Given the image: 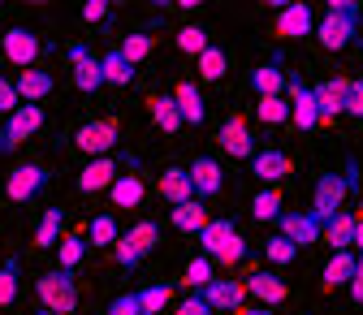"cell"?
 <instances>
[{
    "instance_id": "obj_1",
    "label": "cell",
    "mask_w": 363,
    "mask_h": 315,
    "mask_svg": "<svg viewBox=\"0 0 363 315\" xmlns=\"http://www.w3.org/2000/svg\"><path fill=\"white\" fill-rule=\"evenodd\" d=\"M359 18H363V5H359V0H329L320 26H315L311 35L320 39L329 52H342V48H350V39L359 35Z\"/></svg>"
},
{
    "instance_id": "obj_2",
    "label": "cell",
    "mask_w": 363,
    "mask_h": 315,
    "mask_svg": "<svg viewBox=\"0 0 363 315\" xmlns=\"http://www.w3.org/2000/svg\"><path fill=\"white\" fill-rule=\"evenodd\" d=\"M195 238H199V246H203V259H208V263H225V268H234V263H242V259H247V242H242L238 224H234L230 216L208 220Z\"/></svg>"
},
{
    "instance_id": "obj_3",
    "label": "cell",
    "mask_w": 363,
    "mask_h": 315,
    "mask_svg": "<svg viewBox=\"0 0 363 315\" xmlns=\"http://www.w3.org/2000/svg\"><path fill=\"white\" fill-rule=\"evenodd\" d=\"M354 190V164L346 173H320V182H315V195H311V216L329 224L342 207H346V195Z\"/></svg>"
},
{
    "instance_id": "obj_4",
    "label": "cell",
    "mask_w": 363,
    "mask_h": 315,
    "mask_svg": "<svg viewBox=\"0 0 363 315\" xmlns=\"http://www.w3.org/2000/svg\"><path fill=\"white\" fill-rule=\"evenodd\" d=\"M156 242H160V224L156 220H139L134 229H125L117 242H113V251H117V263L125 268V273H134L152 251H156Z\"/></svg>"
},
{
    "instance_id": "obj_5",
    "label": "cell",
    "mask_w": 363,
    "mask_h": 315,
    "mask_svg": "<svg viewBox=\"0 0 363 315\" xmlns=\"http://www.w3.org/2000/svg\"><path fill=\"white\" fill-rule=\"evenodd\" d=\"M35 298L43 302V311H52V315H69V311H78V281H74V273H43L39 281H35Z\"/></svg>"
},
{
    "instance_id": "obj_6",
    "label": "cell",
    "mask_w": 363,
    "mask_h": 315,
    "mask_svg": "<svg viewBox=\"0 0 363 315\" xmlns=\"http://www.w3.org/2000/svg\"><path fill=\"white\" fill-rule=\"evenodd\" d=\"M43 108L39 104H18V113H9L5 117V125H0V156H9V151H18L26 139H35V134L43 130Z\"/></svg>"
},
{
    "instance_id": "obj_7",
    "label": "cell",
    "mask_w": 363,
    "mask_h": 315,
    "mask_svg": "<svg viewBox=\"0 0 363 315\" xmlns=\"http://www.w3.org/2000/svg\"><path fill=\"white\" fill-rule=\"evenodd\" d=\"M48 182H52V173L43 164H18L5 177V199L9 203H30V199H39L43 190H48Z\"/></svg>"
},
{
    "instance_id": "obj_8",
    "label": "cell",
    "mask_w": 363,
    "mask_h": 315,
    "mask_svg": "<svg viewBox=\"0 0 363 315\" xmlns=\"http://www.w3.org/2000/svg\"><path fill=\"white\" fill-rule=\"evenodd\" d=\"M0 52H5V61L13 69H30L43 52V39L30 30V26H9L5 35H0Z\"/></svg>"
},
{
    "instance_id": "obj_9",
    "label": "cell",
    "mask_w": 363,
    "mask_h": 315,
    "mask_svg": "<svg viewBox=\"0 0 363 315\" xmlns=\"http://www.w3.org/2000/svg\"><path fill=\"white\" fill-rule=\"evenodd\" d=\"M272 9H277V18H272V35L277 39H307L315 30V13L303 5V0H290V5L272 0Z\"/></svg>"
},
{
    "instance_id": "obj_10",
    "label": "cell",
    "mask_w": 363,
    "mask_h": 315,
    "mask_svg": "<svg viewBox=\"0 0 363 315\" xmlns=\"http://www.w3.org/2000/svg\"><path fill=\"white\" fill-rule=\"evenodd\" d=\"M117 139H121V130H117V121H113V117H96V121H86V125H82V130L74 134L78 151H86L91 160L108 156V151L117 147Z\"/></svg>"
},
{
    "instance_id": "obj_11",
    "label": "cell",
    "mask_w": 363,
    "mask_h": 315,
    "mask_svg": "<svg viewBox=\"0 0 363 315\" xmlns=\"http://www.w3.org/2000/svg\"><path fill=\"white\" fill-rule=\"evenodd\" d=\"M286 104H290V121L307 134L320 125V113H315V96H311V86L298 78V74H286Z\"/></svg>"
},
{
    "instance_id": "obj_12",
    "label": "cell",
    "mask_w": 363,
    "mask_h": 315,
    "mask_svg": "<svg viewBox=\"0 0 363 315\" xmlns=\"http://www.w3.org/2000/svg\"><path fill=\"white\" fill-rule=\"evenodd\" d=\"M199 298L212 307V315L242 311V307H247V290H242V281H234V277H212V281L199 290Z\"/></svg>"
},
{
    "instance_id": "obj_13",
    "label": "cell",
    "mask_w": 363,
    "mask_h": 315,
    "mask_svg": "<svg viewBox=\"0 0 363 315\" xmlns=\"http://www.w3.org/2000/svg\"><path fill=\"white\" fill-rule=\"evenodd\" d=\"M69 69H74V86L82 96H96L100 86H104V78H100V57H91V48L86 43H69Z\"/></svg>"
},
{
    "instance_id": "obj_14",
    "label": "cell",
    "mask_w": 363,
    "mask_h": 315,
    "mask_svg": "<svg viewBox=\"0 0 363 315\" xmlns=\"http://www.w3.org/2000/svg\"><path fill=\"white\" fill-rule=\"evenodd\" d=\"M277 229H281L286 242H294V246L303 251V246H315V242H320V229H325V224L315 220L311 212H281V216H277Z\"/></svg>"
},
{
    "instance_id": "obj_15",
    "label": "cell",
    "mask_w": 363,
    "mask_h": 315,
    "mask_svg": "<svg viewBox=\"0 0 363 315\" xmlns=\"http://www.w3.org/2000/svg\"><path fill=\"white\" fill-rule=\"evenodd\" d=\"M220 147L230 151L234 160H251L255 156V139H251V125L238 117V113H230L225 117V125H220Z\"/></svg>"
},
{
    "instance_id": "obj_16",
    "label": "cell",
    "mask_w": 363,
    "mask_h": 315,
    "mask_svg": "<svg viewBox=\"0 0 363 315\" xmlns=\"http://www.w3.org/2000/svg\"><path fill=\"white\" fill-rule=\"evenodd\" d=\"M186 177H191V186H195V199H199V203H203V199H216L220 186H225V173H220V164H216L212 156H199V160L186 168Z\"/></svg>"
},
{
    "instance_id": "obj_17",
    "label": "cell",
    "mask_w": 363,
    "mask_h": 315,
    "mask_svg": "<svg viewBox=\"0 0 363 315\" xmlns=\"http://www.w3.org/2000/svg\"><path fill=\"white\" fill-rule=\"evenodd\" d=\"M117 173H121V164H117L113 156L91 160V164L78 173V195H100V190H108V186L117 182Z\"/></svg>"
},
{
    "instance_id": "obj_18",
    "label": "cell",
    "mask_w": 363,
    "mask_h": 315,
    "mask_svg": "<svg viewBox=\"0 0 363 315\" xmlns=\"http://www.w3.org/2000/svg\"><path fill=\"white\" fill-rule=\"evenodd\" d=\"M242 290H247L259 307H277V302L290 298V285H286L277 273H251V277L242 281Z\"/></svg>"
},
{
    "instance_id": "obj_19",
    "label": "cell",
    "mask_w": 363,
    "mask_h": 315,
    "mask_svg": "<svg viewBox=\"0 0 363 315\" xmlns=\"http://www.w3.org/2000/svg\"><path fill=\"white\" fill-rule=\"evenodd\" d=\"M52 86H57V78H52L48 69H18V78H13V91H18L22 104L48 100V96H52Z\"/></svg>"
},
{
    "instance_id": "obj_20",
    "label": "cell",
    "mask_w": 363,
    "mask_h": 315,
    "mask_svg": "<svg viewBox=\"0 0 363 315\" xmlns=\"http://www.w3.org/2000/svg\"><path fill=\"white\" fill-rule=\"evenodd\" d=\"M251 173L259 177L264 186H277L286 173H294V164H290V156H286V151L264 147V151H255V156H251Z\"/></svg>"
},
{
    "instance_id": "obj_21",
    "label": "cell",
    "mask_w": 363,
    "mask_h": 315,
    "mask_svg": "<svg viewBox=\"0 0 363 315\" xmlns=\"http://www.w3.org/2000/svg\"><path fill=\"white\" fill-rule=\"evenodd\" d=\"M156 190H160V199H164L169 207H182V203H191V199H195V186H191L186 168H164V173H160V182H156Z\"/></svg>"
},
{
    "instance_id": "obj_22",
    "label": "cell",
    "mask_w": 363,
    "mask_h": 315,
    "mask_svg": "<svg viewBox=\"0 0 363 315\" xmlns=\"http://www.w3.org/2000/svg\"><path fill=\"white\" fill-rule=\"evenodd\" d=\"M342 91H346V78H325V82H315V86H311V96H315V113H320V121L342 117Z\"/></svg>"
},
{
    "instance_id": "obj_23",
    "label": "cell",
    "mask_w": 363,
    "mask_h": 315,
    "mask_svg": "<svg viewBox=\"0 0 363 315\" xmlns=\"http://www.w3.org/2000/svg\"><path fill=\"white\" fill-rule=\"evenodd\" d=\"M251 91L264 100V96H286V69L281 61H264L251 69Z\"/></svg>"
},
{
    "instance_id": "obj_24",
    "label": "cell",
    "mask_w": 363,
    "mask_h": 315,
    "mask_svg": "<svg viewBox=\"0 0 363 315\" xmlns=\"http://www.w3.org/2000/svg\"><path fill=\"white\" fill-rule=\"evenodd\" d=\"M173 104H177V113H182V121H186V125H203L208 108H203V96H199L195 82H177L173 86Z\"/></svg>"
},
{
    "instance_id": "obj_25",
    "label": "cell",
    "mask_w": 363,
    "mask_h": 315,
    "mask_svg": "<svg viewBox=\"0 0 363 315\" xmlns=\"http://www.w3.org/2000/svg\"><path fill=\"white\" fill-rule=\"evenodd\" d=\"M143 195H147V186H143L139 173H117V182L108 186V203L113 207H139Z\"/></svg>"
},
{
    "instance_id": "obj_26",
    "label": "cell",
    "mask_w": 363,
    "mask_h": 315,
    "mask_svg": "<svg viewBox=\"0 0 363 315\" xmlns=\"http://www.w3.org/2000/svg\"><path fill=\"white\" fill-rule=\"evenodd\" d=\"M354 220H359V212H350V207H342L325 229H320V238L333 246V251H350L354 246Z\"/></svg>"
},
{
    "instance_id": "obj_27",
    "label": "cell",
    "mask_w": 363,
    "mask_h": 315,
    "mask_svg": "<svg viewBox=\"0 0 363 315\" xmlns=\"http://www.w3.org/2000/svg\"><path fill=\"white\" fill-rule=\"evenodd\" d=\"M61 238H65V207H43V220L35 224V246L52 251Z\"/></svg>"
},
{
    "instance_id": "obj_28",
    "label": "cell",
    "mask_w": 363,
    "mask_h": 315,
    "mask_svg": "<svg viewBox=\"0 0 363 315\" xmlns=\"http://www.w3.org/2000/svg\"><path fill=\"white\" fill-rule=\"evenodd\" d=\"M354 259L359 255H350V251H333V259L325 263V277H320V290H342V285H350V277H354Z\"/></svg>"
},
{
    "instance_id": "obj_29",
    "label": "cell",
    "mask_w": 363,
    "mask_h": 315,
    "mask_svg": "<svg viewBox=\"0 0 363 315\" xmlns=\"http://www.w3.org/2000/svg\"><path fill=\"white\" fill-rule=\"evenodd\" d=\"M100 78H104V86H130V82H134V65H130L117 48H108V52L100 57Z\"/></svg>"
},
{
    "instance_id": "obj_30",
    "label": "cell",
    "mask_w": 363,
    "mask_h": 315,
    "mask_svg": "<svg viewBox=\"0 0 363 315\" xmlns=\"http://www.w3.org/2000/svg\"><path fill=\"white\" fill-rule=\"evenodd\" d=\"M169 220H173V229H182V234H199L212 216H208V207H203L199 199H191V203L173 207V212H169Z\"/></svg>"
},
{
    "instance_id": "obj_31",
    "label": "cell",
    "mask_w": 363,
    "mask_h": 315,
    "mask_svg": "<svg viewBox=\"0 0 363 315\" xmlns=\"http://www.w3.org/2000/svg\"><path fill=\"white\" fill-rule=\"evenodd\" d=\"M195 69H199L203 82H220L225 69H230V52H225V48H212V43H208V52L195 57Z\"/></svg>"
},
{
    "instance_id": "obj_32",
    "label": "cell",
    "mask_w": 363,
    "mask_h": 315,
    "mask_svg": "<svg viewBox=\"0 0 363 315\" xmlns=\"http://www.w3.org/2000/svg\"><path fill=\"white\" fill-rule=\"evenodd\" d=\"M82 259H86V238L82 234H65L57 242V268H61V273H74Z\"/></svg>"
},
{
    "instance_id": "obj_33",
    "label": "cell",
    "mask_w": 363,
    "mask_h": 315,
    "mask_svg": "<svg viewBox=\"0 0 363 315\" xmlns=\"http://www.w3.org/2000/svg\"><path fill=\"white\" fill-rule=\"evenodd\" d=\"M117 238H121V229H117V216H113V212H100V216H91L86 246H113Z\"/></svg>"
},
{
    "instance_id": "obj_34",
    "label": "cell",
    "mask_w": 363,
    "mask_h": 315,
    "mask_svg": "<svg viewBox=\"0 0 363 315\" xmlns=\"http://www.w3.org/2000/svg\"><path fill=\"white\" fill-rule=\"evenodd\" d=\"M147 104H152V121H156L164 134H177L182 125H186V121H182V113H177V104H173V96H152Z\"/></svg>"
},
{
    "instance_id": "obj_35",
    "label": "cell",
    "mask_w": 363,
    "mask_h": 315,
    "mask_svg": "<svg viewBox=\"0 0 363 315\" xmlns=\"http://www.w3.org/2000/svg\"><path fill=\"white\" fill-rule=\"evenodd\" d=\"M169 298H173V285H169V281H156V285L139 290V311H143V315H160V311L169 307Z\"/></svg>"
},
{
    "instance_id": "obj_36",
    "label": "cell",
    "mask_w": 363,
    "mask_h": 315,
    "mask_svg": "<svg viewBox=\"0 0 363 315\" xmlns=\"http://www.w3.org/2000/svg\"><path fill=\"white\" fill-rule=\"evenodd\" d=\"M251 216H255V220H277V216H281V190H277V186H264V190L251 199Z\"/></svg>"
},
{
    "instance_id": "obj_37",
    "label": "cell",
    "mask_w": 363,
    "mask_h": 315,
    "mask_svg": "<svg viewBox=\"0 0 363 315\" xmlns=\"http://www.w3.org/2000/svg\"><path fill=\"white\" fill-rule=\"evenodd\" d=\"M255 117H259L264 125H286V121H290V104H286V96H264V100L255 104Z\"/></svg>"
},
{
    "instance_id": "obj_38",
    "label": "cell",
    "mask_w": 363,
    "mask_h": 315,
    "mask_svg": "<svg viewBox=\"0 0 363 315\" xmlns=\"http://www.w3.org/2000/svg\"><path fill=\"white\" fill-rule=\"evenodd\" d=\"M152 48H156V39H152V35H125V39L117 43V52H121L130 65L147 61V57H152Z\"/></svg>"
},
{
    "instance_id": "obj_39",
    "label": "cell",
    "mask_w": 363,
    "mask_h": 315,
    "mask_svg": "<svg viewBox=\"0 0 363 315\" xmlns=\"http://www.w3.org/2000/svg\"><path fill=\"white\" fill-rule=\"evenodd\" d=\"M177 48L186 52V57H199V52H208V30H203L199 22L182 26V30H177Z\"/></svg>"
},
{
    "instance_id": "obj_40",
    "label": "cell",
    "mask_w": 363,
    "mask_h": 315,
    "mask_svg": "<svg viewBox=\"0 0 363 315\" xmlns=\"http://www.w3.org/2000/svg\"><path fill=\"white\" fill-rule=\"evenodd\" d=\"M264 259H268V263H277V268H286V263L298 259V246L286 242V238L277 234V238H268V242H264Z\"/></svg>"
},
{
    "instance_id": "obj_41",
    "label": "cell",
    "mask_w": 363,
    "mask_h": 315,
    "mask_svg": "<svg viewBox=\"0 0 363 315\" xmlns=\"http://www.w3.org/2000/svg\"><path fill=\"white\" fill-rule=\"evenodd\" d=\"M18 298V259L0 263V307H9Z\"/></svg>"
},
{
    "instance_id": "obj_42",
    "label": "cell",
    "mask_w": 363,
    "mask_h": 315,
    "mask_svg": "<svg viewBox=\"0 0 363 315\" xmlns=\"http://www.w3.org/2000/svg\"><path fill=\"white\" fill-rule=\"evenodd\" d=\"M342 113L346 117H363V82L346 78V91H342Z\"/></svg>"
},
{
    "instance_id": "obj_43",
    "label": "cell",
    "mask_w": 363,
    "mask_h": 315,
    "mask_svg": "<svg viewBox=\"0 0 363 315\" xmlns=\"http://www.w3.org/2000/svg\"><path fill=\"white\" fill-rule=\"evenodd\" d=\"M182 281H186V285H191V290L199 294V290H203V285L212 281V263H208L203 255H199V259H191V263H186V277H182Z\"/></svg>"
},
{
    "instance_id": "obj_44",
    "label": "cell",
    "mask_w": 363,
    "mask_h": 315,
    "mask_svg": "<svg viewBox=\"0 0 363 315\" xmlns=\"http://www.w3.org/2000/svg\"><path fill=\"white\" fill-rule=\"evenodd\" d=\"M104 315H143V311H139V294H121V298H113V302L104 307Z\"/></svg>"
},
{
    "instance_id": "obj_45",
    "label": "cell",
    "mask_w": 363,
    "mask_h": 315,
    "mask_svg": "<svg viewBox=\"0 0 363 315\" xmlns=\"http://www.w3.org/2000/svg\"><path fill=\"white\" fill-rule=\"evenodd\" d=\"M18 91H13V82L9 78H0V117H9V113H18Z\"/></svg>"
},
{
    "instance_id": "obj_46",
    "label": "cell",
    "mask_w": 363,
    "mask_h": 315,
    "mask_svg": "<svg viewBox=\"0 0 363 315\" xmlns=\"http://www.w3.org/2000/svg\"><path fill=\"white\" fill-rule=\"evenodd\" d=\"M108 5H104V0H86V5H82V22H108Z\"/></svg>"
},
{
    "instance_id": "obj_47",
    "label": "cell",
    "mask_w": 363,
    "mask_h": 315,
    "mask_svg": "<svg viewBox=\"0 0 363 315\" xmlns=\"http://www.w3.org/2000/svg\"><path fill=\"white\" fill-rule=\"evenodd\" d=\"M173 315H212V307H208V302H203L199 294H191L186 302H182V307L173 311Z\"/></svg>"
},
{
    "instance_id": "obj_48",
    "label": "cell",
    "mask_w": 363,
    "mask_h": 315,
    "mask_svg": "<svg viewBox=\"0 0 363 315\" xmlns=\"http://www.w3.org/2000/svg\"><path fill=\"white\" fill-rule=\"evenodd\" d=\"M350 298L363 302V255L354 259V277H350Z\"/></svg>"
},
{
    "instance_id": "obj_49",
    "label": "cell",
    "mask_w": 363,
    "mask_h": 315,
    "mask_svg": "<svg viewBox=\"0 0 363 315\" xmlns=\"http://www.w3.org/2000/svg\"><path fill=\"white\" fill-rule=\"evenodd\" d=\"M354 246H359V251H363V216H359V220H354Z\"/></svg>"
},
{
    "instance_id": "obj_50",
    "label": "cell",
    "mask_w": 363,
    "mask_h": 315,
    "mask_svg": "<svg viewBox=\"0 0 363 315\" xmlns=\"http://www.w3.org/2000/svg\"><path fill=\"white\" fill-rule=\"evenodd\" d=\"M238 315H277V311H264V307H242Z\"/></svg>"
},
{
    "instance_id": "obj_51",
    "label": "cell",
    "mask_w": 363,
    "mask_h": 315,
    "mask_svg": "<svg viewBox=\"0 0 363 315\" xmlns=\"http://www.w3.org/2000/svg\"><path fill=\"white\" fill-rule=\"evenodd\" d=\"M39 315H52V311H39Z\"/></svg>"
}]
</instances>
